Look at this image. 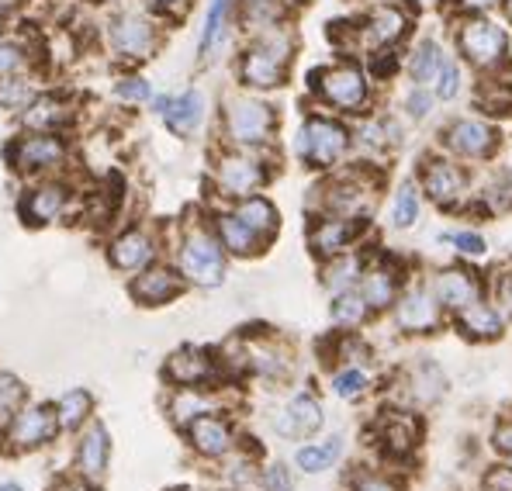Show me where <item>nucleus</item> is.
<instances>
[{"label": "nucleus", "mask_w": 512, "mask_h": 491, "mask_svg": "<svg viewBox=\"0 0 512 491\" xmlns=\"http://www.w3.org/2000/svg\"><path fill=\"white\" fill-rule=\"evenodd\" d=\"M28 402V384L11 370H0V433L7 429V422L14 419V412Z\"/></svg>", "instance_id": "58836bf2"}, {"label": "nucleus", "mask_w": 512, "mask_h": 491, "mask_svg": "<svg viewBox=\"0 0 512 491\" xmlns=\"http://www.w3.org/2000/svg\"><path fill=\"white\" fill-rule=\"evenodd\" d=\"M485 488L488 491H512V467L499 464L485 474Z\"/></svg>", "instance_id": "603ef678"}, {"label": "nucleus", "mask_w": 512, "mask_h": 491, "mask_svg": "<svg viewBox=\"0 0 512 491\" xmlns=\"http://www.w3.org/2000/svg\"><path fill=\"white\" fill-rule=\"evenodd\" d=\"M63 433H80L90 419H94V395L87 388H70L52 402Z\"/></svg>", "instance_id": "c756f323"}, {"label": "nucleus", "mask_w": 512, "mask_h": 491, "mask_svg": "<svg viewBox=\"0 0 512 491\" xmlns=\"http://www.w3.org/2000/svg\"><path fill=\"white\" fill-rule=\"evenodd\" d=\"M70 208H73V184L66 177L32 180L18 198L21 222L32 225V229H42V225L59 222V218L70 215Z\"/></svg>", "instance_id": "6e6552de"}, {"label": "nucleus", "mask_w": 512, "mask_h": 491, "mask_svg": "<svg viewBox=\"0 0 512 491\" xmlns=\"http://www.w3.org/2000/svg\"><path fill=\"white\" fill-rule=\"evenodd\" d=\"M184 291H187V281L180 277V270L163 260L139 270L135 277H128V298L139 308H163V305H170V301H177Z\"/></svg>", "instance_id": "ddd939ff"}, {"label": "nucleus", "mask_w": 512, "mask_h": 491, "mask_svg": "<svg viewBox=\"0 0 512 491\" xmlns=\"http://www.w3.org/2000/svg\"><path fill=\"white\" fill-rule=\"evenodd\" d=\"M447 243H454L457 253H464V256H481L488 249L478 232H454V236H447Z\"/></svg>", "instance_id": "de8ad7c7"}, {"label": "nucleus", "mask_w": 512, "mask_h": 491, "mask_svg": "<svg viewBox=\"0 0 512 491\" xmlns=\"http://www.w3.org/2000/svg\"><path fill=\"white\" fill-rule=\"evenodd\" d=\"M457 90H461V70H457V63H447V59H443L440 73H436V97L450 101Z\"/></svg>", "instance_id": "a18cd8bd"}, {"label": "nucleus", "mask_w": 512, "mask_h": 491, "mask_svg": "<svg viewBox=\"0 0 512 491\" xmlns=\"http://www.w3.org/2000/svg\"><path fill=\"white\" fill-rule=\"evenodd\" d=\"M229 211L239 218V222L246 225V229L253 232V236H260L263 243H270V239L277 236V229H281V215H277V208L270 205V201L263 198V194H250V198H239Z\"/></svg>", "instance_id": "393cba45"}, {"label": "nucleus", "mask_w": 512, "mask_h": 491, "mask_svg": "<svg viewBox=\"0 0 512 491\" xmlns=\"http://www.w3.org/2000/svg\"><path fill=\"white\" fill-rule=\"evenodd\" d=\"M495 447H499L502 453H512V426L495 429Z\"/></svg>", "instance_id": "864d4df0"}, {"label": "nucleus", "mask_w": 512, "mask_h": 491, "mask_svg": "<svg viewBox=\"0 0 512 491\" xmlns=\"http://www.w3.org/2000/svg\"><path fill=\"white\" fill-rule=\"evenodd\" d=\"M416 4H436V0H416Z\"/></svg>", "instance_id": "13d9d810"}, {"label": "nucleus", "mask_w": 512, "mask_h": 491, "mask_svg": "<svg viewBox=\"0 0 512 491\" xmlns=\"http://www.w3.org/2000/svg\"><path fill=\"white\" fill-rule=\"evenodd\" d=\"M340 453H343L340 436H329L326 443H305V447H298L295 453V467L305 474H322L340 460Z\"/></svg>", "instance_id": "473e14b6"}, {"label": "nucleus", "mask_w": 512, "mask_h": 491, "mask_svg": "<svg viewBox=\"0 0 512 491\" xmlns=\"http://www.w3.org/2000/svg\"><path fill=\"white\" fill-rule=\"evenodd\" d=\"M509 14H512V0H509Z\"/></svg>", "instance_id": "052dcab7"}, {"label": "nucleus", "mask_w": 512, "mask_h": 491, "mask_svg": "<svg viewBox=\"0 0 512 491\" xmlns=\"http://www.w3.org/2000/svg\"><path fill=\"white\" fill-rule=\"evenodd\" d=\"M461 49L471 63L478 66H495L506 52V32L492 21H468L461 28Z\"/></svg>", "instance_id": "aec40b11"}, {"label": "nucleus", "mask_w": 512, "mask_h": 491, "mask_svg": "<svg viewBox=\"0 0 512 491\" xmlns=\"http://www.w3.org/2000/svg\"><path fill=\"white\" fill-rule=\"evenodd\" d=\"M499 294H502V301H506V308H509V315H512V270H509L506 277H502Z\"/></svg>", "instance_id": "5fc2aeb1"}, {"label": "nucleus", "mask_w": 512, "mask_h": 491, "mask_svg": "<svg viewBox=\"0 0 512 491\" xmlns=\"http://www.w3.org/2000/svg\"><path fill=\"white\" fill-rule=\"evenodd\" d=\"M160 249H163V239L156 236L149 225H128V229L115 232V236L108 239L104 256H108L111 270H118V274H125V277H135L139 270L160 263Z\"/></svg>", "instance_id": "1a4fd4ad"}, {"label": "nucleus", "mask_w": 512, "mask_h": 491, "mask_svg": "<svg viewBox=\"0 0 512 491\" xmlns=\"http://www.w3.org/2000/svg\"><path fill=\"white\" fill-rule=\"evenodd\" d=\"M405 28H409V18H405L402 7L384 4L371 14V18H367L364 42L371 45V49H388V45H395L398 39H402Z\"/></svg>", "instance_id": "bb28decb"}, {"label": "nucleus", "mask_w": 512, "mask_h": 491, "mask_svg": "<svg viewBox=\"0 0 512 491\" xmlns=\"http://www.w3.org/2000/svg\"><path fill=\"white\" fill-rule=\"evenodd\" d=\"M436 298V305H443V308H468L478 301V281L471 277V270H457V267H450V270H440L436 274V281H433V291H429Z\"/></svg>", "instance_id": "5701e85b"}, {"label": "nucleus", "mask_w": 512, "mask_h": 491, "mask_svg": "<svg viewBox=\"0 0 512 491\" xmlns=\"http://www.w3.org/2000/svg\"><path fill=\"white\" fill-rule=\"evenodd\" d=\"M180 436H184V443L194 450V457H201V460H225L239 447L236 429H232L229 415H222V412L198 415V419H191L180 429Z\"/></svg>", "instance_id": "9b49d317"}, {"label": "nucleus", "mask_w": 512, "mask_h": 491, "mask_svg": "<svg viewBox=\"0 0 512 491\" xmlns=\"http://www.w3.org/2000/svg\"><path fill=\"white\" fill-rule=\"evenodd\" d=\"M270 180V170L253 149H222L212 160V184L222 198H250Z\"/></svg>", "instance_id": "0eeeda50"}, {"label": "nucleus", "mask_w": 512, "mask_h": 491, "mask_svg": "<svg viewBox=\"0 0 512 491\" xmlns=\"http://www.w3.org/2000/svg\"><path fill=\"white\" fill-rule=\"evenodd\" d=\"M59 436H63V429H59L52 402H25L14 412V419L7 422L4 433H0V450L25 457V453H39L52 447Z\"/></svg>", "instance_id": "39448f33"}, {"label": "nucleus", "mask_w": 512, "mask_h": 491, "mask_svg": "<svg viewBox=\"0 0 512 491\" xmlns=\"http://www.w3.org/2000/svg\"><path fill=\"white\" fill-rule=\"evenodd\" d=\"M35 59H39V52H32L28 42L0 35V77H25L35 70Z\"/></svg>", "instance_id": "72a5a7b5"}, {"label": "nucleus", "mask_w": 512, "mask_h": 491, "mask_svg": "<svg viewBox=\"0 0 512 491\" xmlns=\"http://www.w3.org/2000/svg\"><path fill=\"white\" fill-rule=\"evenodd\" d=\"M419 218V191L412 184H402L395 194V205H391V222L395 229H412Z\"/></svg>", "instance_id": "37998d69"}, {"label": "nucleus", "mask_w": 512, "mask_h": 491, "mask_svg": "<svg viewBox=\"0 0 512 491\" xmlns=\"http://www.w3.org/2000/svg\"><path fill=\"white\" fill-rule=\"evenodd\" d=\"M350 488L353 491H398L384 474H374V471H357L350 478Z\"/></svg>", "instance_id": "49530a36"}, {"label": "nucleus", "mask_w": 512, "mask_h": 491, "mask_svg": "<svg viewBox=\"0 0 512 491\" xmlns=\"http://www.w3.org/2000/svg\"><path fill=\"white\" fill-rule=\"evenodd\" d=\"M108 467H111V433L101 419H90L77 433V443H73V471L80 478L101 485Z\"/></svg>", "instance_id": "4468645a"}, {"label": "nucleus", "mask_w": 512, "mask_h": 491, "mask_svg": "<svg viewBox=\"0 0 512 491\" xmlns=\"http://www.w3.org/2000/svg\"><path fill=\"white\" fill-rule=\"evenodd\" d=\"M212 232L218 236V243H222L225 256H256L263 246L260 236H253L250 229H246L243 222H239L232 211H215L212 215Z\"/></svg>", "instance_id": "b1692460"}, {"label": "nucleus", "mask_w": 512, "mask_h": 491, "mask_svg": "<svg viewBox=\"0 0 512 491\" xmlns=\"http://www.w3.org/2000/svg\"><path fill=\"white\" fill-rule=\"evenodd\" d=\"M0 491H25V485H18V481H0Z\"/></svg>", "instance_id": "6e6d98bb"}, {"label": "nucleus", "mask_w": 512, "mask_h": 491, "mask_svg": "<svg viewBox=\"0 0 512 491\" xmlns=\"http://www.w3.org/2000/svg\"><path fill=\"white\" fill-rule=\"evenodd\" d=\"M333 322L340 326L343 332H350V329H357V326H364V319L371 315V308H367V301L360 298V291L357 287H350V291H340L333 298Z\"/></svg>", "instance_id": "c9c22d12"}, {"label": "nucleus", "mask_w": 512, "mask_h": 491, "mask_svg": "<svg viewBox=\"0 0 512 491\" xmlns=\"http://www.w3.org/2000/svg\"><path fill=\"white\" fill-rule=\"evenodd\" d=\"M284 70H288V59L270 52L267 45L253 42L250 49H243L236 63V73H239V83L250 90H274L284 83Z\"/></svg>", "instance_id": "f3484780"}, {"label": "nucleus", "mask_w": 512, "mask_h": 491, "mask_svg": "<svg viewBox=\"0 0 512 491\" xmlns=\"http://www.w3.org/2000/svg\"><path fill=\"white\" fill-rule=\"evenodd\" d=\"M461 329L474 339H495L502 332V319L495 315V308L474 301V305L461 308Z\"/></svg>", "instance_id": "4c0bfd02"}, {"label": "nucleus", "mask_w": 512, "mask_h": 491, "mask_svg": "<svg viewBox=\"0 0 512 491\" xmlns=\"http://www.w3.org/2000/svg\"><path fill=\"white\" fill-rule=\"evenodd\" d=\"M225 249L212 232V222H194L184 225L177 236V249H173V267L180 270V277L187 287H205L212 291L225 281Z\"/></svg>", "instance_id": "f257e3e1"}, {"label": "nucleus", "mask_w": 512, "mask_h": 491, "mask_svg": "<svg viewBox=\"0 0 512 491\" xmlns=\"http://www.w3.org/2000/svg\"><path fill=\"white\" fill-rule=\"evenodd\" d=\"M416 440H419V426H416V419H409V415H395V419L384 422L381 447L388 457H409L412 447H416Z\"/></svg>", "instance_id": "2f4dec72"}, {"label": "nucleus", "mask_w": 512, "mask_h": 491, "mask_svg": "<svg viewBox=\"0 0 512 491\" xmlns=\"http://www.w3.org/2000/svg\"><path fill=\"white\" fill-rule=\"evenodd\" d=\"M222 128H225V142H229L232 149H260L274 139L277 115L260 97L239 94L225 101Z\"/></svg>", "instance_id": "20e7f679"}, {"label": "nucleus", "mask_w": 512, "mask_h": 491, "mask_svg": "<svg viewBox=\"0 0 512 491\" xmlns=\"http://www.w3.org/2000/svg\"><path fill=\"white\" fill-rule=\"evenodd\" d=\"M104 39H108V49L122 63H146V59H153L160 52L163 32L160 21L149 11L122 7V11L108 14V21H104Z\"/></svg>", "instance_id": "7ed1b4c3"}, {"label": "nucleus", "mask_w": 512, "mask_h": 491, "mask_svg": "<svg viewBox=\"0 0 512 491\" xmlns=\"http://www.w3.org/2000/svg\"><path fill=\"white\" fill-rule=\"evenodd\" d=\"M447 146L461 156H485L495 146V132L492 125L474 122V118H461L447 128Z\"/></svg>", "instance_id": "c85d7f7f"}, {"label": "nucleus", "mask_w": 512, "mask_h": 491, "mask_svg": "<svg viewBox=\"0 0 512 491\" xmlns=\"http://www.w3.org/2000/svg\"><path fill=\"white\" fill-rule=\"evenodd\" d=\"M360 274H364V260H360V256H353V253H340V256H333V260H326L322 284H326L333 294H340V291L357 287Z\"/></svg>", "instance_id": "f704fd0d"}, {"label": "nucleus", "mask_w": 512, "mask_h": 491, "mask_svg": "<svg viewBox=\"0 0 512 491\" xmlns=\"http://www.w3.org/2000/svg\"><path fill=\"white\" fill-rule=\"evenodd\" d=\"M405 108H409L412 118H426L429 111H433V94H429V90H423V87H416L409 97H405Z\"/></svg>", "instance_id": "8fccbe9b"}, {"label": "nucleus", "mask_w": 512, "mask_h": 491, "mask_svg": "<svg viewBox=\"0 0 512 491\" xmlns=\"http://www.w3.org/2000/svg\"><path fill=\"white\" fill-rule=\"evenodd\" d=\"M222 491H239V488H222Z\"/></svg>", "instance_id": "bf43d9fd"}, {"label": "nucleus", "mask_w": 512, "mask_h": 491, "mask_svg": "<svg viewBox=\"0 0 512 491\" xmlns=\"http://www.w3.org/2000/svg\"><path fill=\"white\" fill-rule=\"evenodd\" d=\"M115 97L122 104H128V108H142V104L153 101V83H149L142 73H125V77H118L115 83Z\"/></svg>", "instance_id": "a19ab883"}, {"label": "nucleus", "mask_w": 512, "mask_h": 491, "mask_svg": "<svg viewBox=\"0 0 512 491\" xmlns=\"http://www.w3.org/2000/svg\"><path fill=\"white\" fill-rule=\"evenodd\" d=\"M232 4L236 0H212L205 11V25L198 35V59L201 63H215L222 56L225 42H229V28H232Z\"/></svg>", "instance_id": "412c9836"}, {"label": "nucleus", "mask_w": 512, "mask_h": 491, "mask_svg": "<svg viewBox=\"0 0 512 491\" xmlns=\"http://www.w3.org/2000/svg\"><path fill=\"white\" fill-rule=\"evenodd\" d=\"M77 122V104L56 90H39L35 101L18 115L21 132H70Z\"/></svg>", "instance_id": "2eb2a0df"}, {"label": "nucleus", "mask_w": 512, "mask_h": 491, "mask_svg": "<svg viewBox=\"0 0 512 491\" xmlns=\"http://www.w3.org/2000/svg\"><path fill=\"white\" fill-rule=\"evenodd\" d=\"M367 388H371V374L364 367H343L333 374V391L343 402H357L360 395H367Z\"/></svg>", "instance_id": "79ce46f5"}, {"label": "nucleus", "mask_w": 512, "mask_h": 491, "mask_svg": "<svg viewBox=\"0 0 512 491\" xmlns=\"http://www.w3.org/2000/svg\"><path fill=\"white\" fill-rule=\"evenodd\" d=\"M440 319V305L426 287H412L395 301V322L405 332H429Z\"/></svg>", "instance_id": "4be33fe9"}, {"label": "nucleus", "mask_w": 512, "mask_h": 491, "mask_svg": "<svg viewBox=\"0 0 512 491\" xmlns=\"http://www.w3.org/2000/svg\"><path fill=\"white\" fill-rule=\"evenodd\" d=\"M423 191L436 205H454L464 191V173L450 160H429L423 166Z\"/></svg>", "instance_id": "a878e982"}, {"label": "nucleus", "mask_w": 512, "mask_h": 491, "mask_svg": "<svg viewBox=\"0 0 512 491\" xmlns=\"http://www.w3.org/2000/svg\"><path fill=\"white\" fill-rule=\"evenodd\" d=\"M468 7H492V4H499V0H464Z\"/></svg>", "instance_id": "4d7b16f0"}, {"label": "nucleus", "mask_w": 512, "mask_h": 491, "mask_svg": "<svg viewBox=\"0 0 512 491\" xmlns=\"http://www.w3.org/2000/svg\"><path fill=\"white\" fill-rule=\"evenodd\" d=\"M4 160L18 177L42 180L59 177L70 163V135L66 132H21L4 146Z\"/></svg>", "instance_id": "f03ea898"}, {"label": "nucleus", "mask_w": 512, "mask_h": 491, "mask_svg": "<svg viewBox=\"0 0 512 491\" xmlns=\"http://www.w3.org/2000/svg\"><path fill=\"white\" fill-rule=\"evenodd\" d=\"M149 14H160V18H180L187 11L191 0H142Z\"/></svg>", "instance_id": "09e8293b"}, {"label": "nucleus", "mask_w": 512, "mask_h": 491, "mask_svg": "<svg viewBox=\"0 0 512 491\" xmlns=\"http://www.w3.org/2000/svg\"><path fill=\"white\" fill-rule=\"evenodd\" d=\"M350 142H353V135L343 122L315 115L298 128L295 153L301 163L315 166V170H333V166L343 163V156L350 153Z\"/></svg>", "instance_id": "423d86ee"}, {"label": "nucleus", "mask_w": 512, "mask_h": 491, "mask_svg": "<svg viewBox=\"0 0 512 491\" xmlns=\"http://www.w3.org/2000/svg\"><path fill=\"white\" fill-rule=\"evenodd\" d=\"M440 66H443V52H440V45H436V42H423L409 59V73H412V80H416L419 87L429 83V80H436Z\"/></svg>", "instance_id": "ea45409f"}, {"label": "nucleus", "mask_w": 512, "mask_h": 491, "mask_svg": "<svg viewBox=\"0 0 512 491\" xmlns=\"http://www.w3.org/2000/svg\"><path fill=\"white\" fill-rule=\"evenodd\" d=\"M170 402H167V415L170 422L177 429H184L191 419H198V415L205 412H215V402L212 395H208V388H170Z\"/></svg>", "instance_id": "7c9ffc66"}, {"label": "nucleus", "mask_w": 512, "mask_h": 491, "mask_svg": "<svg viewBox=\"0 0 512 491\" xmlns=\"http://www.w3.org/2000/svg\"><path fill=\"white\" fill-rule=\"evenodd\" d=\"M35 94H39V87L28 73L25 77H0V111H7V115H21L35 101Z\"/></svg>", "instance_id": "e433bc0d"}, {"label": "nucleus", "mask_w": 512, "mask_h": 491, "mask_svg": "<svg viewBox=\"0 0 512 491\" xmlns=\"http://www.w3.org/2000/svg\"><path fill=\"white\" fill-rule=\"evenodd\" d=\"M49 491H101V488H97L94 481L80 478L77 471H70V474H63V478H56V481H52Z\"/></svg>", "instance_id": "3c124183"}, {"label": "nucleus", "mask_w": 512, "mask_h": 491, "mask_svg": "<svg viewBox=\"0 0 512 491\" xmlns=\"http://www.w3.org/2000/svg\"><path fill=\"white\" fill-rule=\"evenodd\" d=\"M312 90L336 111H360L371 97V83H367L364 70L353 63L326 66V70L312 73Z\"/></svg>", "instance_id": "9d476101"}, {"label": "nucleus", "mask_w": 512, "mask_h": 491, "mask_svg": "<svg viewBox=\"0 0 512 491\" xmlns=\"http://www.w3.org/2000/svg\"><path fill=\"white\" fill-rule=\"evenodd\" d=\"M364 229V218H343V215H322L308 229V246L322 260H333V256L346 253L353 246V239Z\"/></svg>", "instance_id": "a211bd4d"}, {"label": "nucleus", "mask_w": 512, "mask_h": 491, "mask_svg": "<svg viewBox=\"0 0 512 491\" xmlns=\"http://www.w3.org/2000/svg\"><path fill=\"white\" fill-rule=\"evenodd\" d=\"M260 488L263 491H295V478H291V467L288 464H270V467H263V474H260Z\"/></svg>", "instance_id": "c03bdc74"}, {"label": "nucleus", "mask_w": 512, "mask_h": 491, "mask_svg": "<svg viewBox=\"0 0 512 491\" xmlns=\"http://www.w3.org/2000/svg\"><path fill=\"white\" fill-rule=\"evenodd\" d=\"M357 291L371 312H388L398 301V274L391 267H371L360 274Z\"/></svg>", "instance_id": "cd10ccee"}, {"label": "nucleus", "mask_w": 512, "mask_h": 491, "mask_svg": "<svg viewBox=\"0 0 512 491\" xmlns=\"http://www.w3.org/2000/svg\"><path fill=\"white\" fill-rule=\"evenodd\" d=\"M163 381L170 388H212L215 381H222V367L205 346H180L163 364Z\"/></svg>", "instance_id": "f8f14e48"}, {"label": "nucleus", "mask_w": 512, "mask_h": 491, "mask_svg": "<svg viewBox=\"0 0 512 491\" xmlns=\"http://www.w3.org/2000/svg\"><path fill=\"white\" fill-rule=\"evenodd\" d=\"M156 115L163 118V125L170 128L177 139H187L201 128L208 115V101L201 90H180V94H167V97H156Z\"/></svg>", "instance_id": "dca6fc26"}, {"label": "nucleus", "mask_w": 512, "mask_h": 491, "mask_svg": "<svg viewBox=\"0 0 512 491\" xmlns=\"http://www.w3.org/2000/svg\"><path fill=\"white\" fill-rule=\"evenodd\" d=\"M322 422H326V415H322L319 398L308 395V391L295 395L281 412L274 415V429H277V436H284V440H301V436L319 433Z\"/></svg>", "instance_id": "6ab92c4d"}]
</instances>
